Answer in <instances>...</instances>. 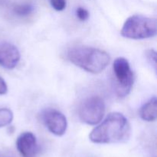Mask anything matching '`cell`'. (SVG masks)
Segmentation results:
<instances>
[{
    "instance_id": "obj_9",
    "label": "cell",
    "mask_w": 157,
    "mask_h": 157,
    "mask_svg": "<svg viewBox=\"0 0 157 157\" xmlns=\"http://www.w3.org/2000/svg\"><path fill=\"white\" fill-rule=\"evenodd\" d=\"M140 117L147 122H153L157 117V100L153 97L142 106L140 110Z\"/></svg>"
},
{
    "instance_id": "obj_1",
    "label": "cell",
    "mask_w": 157,
    "mask_h": 157,
    "mask_svg": "<svg viewBox=\"0 0 157 157\" xmlns=\"http://www.w3.org/2000/svg\"><path fill=\"white\" fill-rule=\"evenodd\" d=\"M131 127L128 120L119 112L110 113L89 135L91 142L98 144H120L128 141Z\"/></svg>"
},
{
    "instance_id": "obj_11",
    "label": "cell",
    "mask_w": 157,
    "mask_h": 157,
    "mask_svg": "<svg viewBox=\"0 0 157 157\" xmlns=\"http://www.w3.org/2000/svg\"><path fill=\"white\" fill-rule=\"evenodd\" d=\"M34 11V6L31 4H21L15 6L13 12L15 15L20 17L28 16L31 15Z\"/></svg>"
},
{
    "instance_id": "obj_10",
    "label": "cell",
    "mask_w": 157,
    "mask_h": 157,
    "mask_svg": "<svg viewBox=\"0 0 157 157\" xmlns=\"http://www.w3.org/2000/svg\"><path fill=\"white\" fill-rule=\"evenodd\" d=\"M13 120V113L10 109H0V128L8 126Z\"/></svg>"
},
{
    "instance_id": "obj_15",
    "label": "cell",
    "mask_w": 157,
    "mask_h": 157,
    "mask_svg": "<svg viewBox=\"0 0 157 157\" xmlns=\"http://www.w3.org/2000/svg\"><path fill=\"white\" fill-rule=\"evenodd\" d=\"M8 87L6 81L2 77H0V95H4L7 93Z\"/></svg>"
},
{
    "instance_id": "obj_14",
    "label": "cell",
    "mask_w": 157,
    "mask_h": 157,
    "mask_svg": "<svg viewBox=\"0 0 157 157\" xmlns=\"http://www.w3.org/2000/svg\"><path fill=\"white\" fill-rule=\"evenodd\" d=\"M76 15L81 21H86L89 18V12L86 9L79 7L76 10Z\"/></svg>"
},
{
    "instance_id": "obj_2",
    "label": "cell",
    "mask_w": 157,
    "mask_h": 157,
    "mask_svg": "<svg viewBox=\"0 0 157 157\" xmlns=\"http://www.w3.org/2000/svg\"><path fill=\"white\" fill-rule=\"evenodd\" d=\"M67 58L75 65L92 74L102 72L110 61L108 54L101 49L87 46H78L67 52Z\"/></svg>"
},
{
    "instance_id": "obj_5",
    "label": "cell",
    "mask_w": 157,
    "mask_h": 157,
    "mask_svg": "<svg viewBox=\"0 0 157 157\" xmlns=\"http://www.w3.org/2000/svg\"><path fill=\"white\" fill-rule=\"evenodd\" d=\"M104 100L99 96H91L83 101L78 109V116L82 122L88 125H97L105 114Z\"/></svg>"
},
{
    "instance_id": "obj_4",
    "label": "cell",
    "mask_w": 157,
    "mask_h": 157,
    "mask_svg": "<svg viewBox=\"0 0 157 157\" xmlns=\"http://www.w3.org/2000/svg\"><path fill=\"white\" fill-rule=\"evenodd\" d=\"M115 78V91L119 98H125L131 91L133 85V73L129 61L125 58H116L113 64Z\"/></svg>"
},
{
    "instance_id": "obj_13",
    "label": "cell",
    "mask_w": 157,
    "mask_h": 157,
    "mask_svg": "<svg viewBox=\"0 0 157 157\" xmlns=\"http://www.w3.org/2000/svg\"><path fill=\"white\" fill-rule=\"evenodd\" d=\"M50 3L52 7L56 11L61 12L66 8V0H50Z\"/></svg>"
},
{
    "instance_id": "obj_12",
    "label": "cell",
    "mask_w": 157,
    "mask_h": 157,
    "mask_svg": "<svg viewBox=\"0 0 157 157\" xmlns=\"http://www.w3.org/2000/svg\"><path fill=\"white\" fill-rule=\"evenodd\" d=\"M146 58L150 64L154 68L155 71H156V52L153 49H149L146 52Z\"/></svg>"
},
{
    "instance_id": "obj_6",
    "label": "cell",
    "mask_w": 157,
    "mask_h": 157,
    "mask_svg": "<svg viewBox=\"0 0 157 157\" xmlns=\"http://www.w3.org/2000/svg\"><path fill=\"white\" fill-rule=\"evenodd\" d=\"M42 120L48 130L58 136H63L67 127L66 117L59 110L48 109L42 113Z\"/></svg>"
},
{
    "instance_id": "obj_8",
    "label": "cell",
    "mask_w": 157,
    "mask_h": 157,
    "mask_svg": "<svg viewBox=\"0 0 157 157\" xmlns=\"http://www.w3.org/2000/svg\"><path fill=\"white\" fill-rule=\"evenodd\" d=\"M20 60L18 48L9 42L0 43V66L6 69L15 68Z\"/></svg>"
},
{
    "instance_id": "obj_7",
    "label": "cell",
    "mask_w": 157,
    "mask_h": 157,
    "mask_svg": "<svg viewBox=\"0 0 157 157\" xmlns=\"http://www.w3.org/2000/svg\"><path fill=\"white\" fill-rule=\"evenodd\" d=\"M16 147L22 157H36L39 151L36 137L31 132H25L18 136Z\"/></svg>"
},
{
    "instance_id": "obj_3",
    "label": "cell",
    "mask_w": 157,
    "mask_h": 157,
    "mask_svg": "<svg viewBox=\"0 0 157 157\" xmlns=\"http://www.w3.org/2000/svg\"><path fill=\"white\" fill-rule=\"evenodd\" d=\"M156 20L153 18L134 15L129 17L124 22L121 34L130 39H146L156 35Z\"/></svg>"
}]
</instances>
